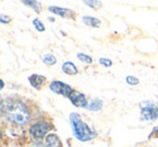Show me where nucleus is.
Listing matches in <instances>:
<instances>
[{
  "label": "nucleus",
  "instance_id": "2eb2a0df",
  "mask_svg": "<svg viewBox=\"0 0 158 147\" xmlns=\"http://www.w3.org/2000/svg\"><path fill=\"white\" fill-rule=\"evenodd\" d=\"M33 25L35 26V28L37 29V31H39V33H42V31H46V27H44V23H42L39 18H35V20L33 21Z\"/></svg>",
  "mask_w": 158,
  "mask_h": 147
},
{
  "label": "nucleus",
  "instance_id": "4468645a",
  "mask_svg": "<svg viewBox=\"0 0 158 147\" xmlns=\"http://www.w3.org/2000/svg\"><path fill=\"white\" fill-rule=\"evenodd\" d=\"M42 61H44V64L51 66V65H54V64L56 63V57H55L54 55L48 53V54H44V56H42Z\"/></svg>",
  "mask_w": 158,
  "mask_h": 147
},
{
  "label": "nucleus",
  "instance_id": "6ab92c4d",
  "mask_svg": "<svg viewBox=\"0 0 158 147\" xmlns=\"http://www.w3.org/2000/svg\"><path fill=\"white\" fill-rule=\"evenodd\" d=\"M85 5L92 8V9H98V8H100L99 6H102V2L101 1H85Z\"/></svg>",
  "mask_w": 158,
  "mask_h": 147
},
{
  "label": "nucleus",
  "instance_id": "0eeeda50",
  "mask_svg": "<svg viewBox=\"0 0 158 147\" xmlns=\"http://www.w3.org/2000/svg\"><path fill=\"white\" fill-rule=\"evenodd\" d=\"M48 10L50 12H52L53 14H55V15L61 16V18H73L75 16V12L70 9H67V8L50 6V7L48 8Z\"/></svg>",
  "mask_w": 158,
  "mask_h": 147
},
{
  "label": "nucleus",
  "instance_id": "412c9836",
  "mask_svg": "<svg viewBox=\"0 0 158 147\" xmlns=\"http://www.w3.org/2000/svg\"><path fill=\"white\" fill-rule=\"evenodd\" d=\"M46 147H49V146H46Z\"/></svg>",
  "mask_w": 158,
  "mask_h": 147
},
{
  "label": "nucleus",
  "instance_id": "ddd939ff",
  "mask_svg": "<svg viewBox=\"0 0 158 147\" xmlns=\"http://www.w3.org/2000/svg\"><path fill=\"white\" fill-rule=\"evenodd\" d=\"M23 3L26 5L27 7L31 8L33 10H35L37 13H40V11H41V9H42V6L39 1H28V0H27V1H23Z\"/></svg>",
  "mask_w": 158,
  "mask_h": 147
},
{
  "label": "nucleus",
  "instance_id": "f8f14e48",
  "mask_svg": "<svg viewBox=\"0 0 158 147\" xmlns=\"http://www.w3.org/2000/svg\"><path fill=\"white\" fill-rule=\"evenodd\" d=\"M102 107H103V101L102 100H93V101L89 102L87 108L91 112H99V110L102 109Z\"/></svg>",
  "mask_w": 158,
  "mask_h": 147
},
{
  "label": "nucleus",
  "instance_id": "39448f33",
  "mask_svg": "<svg viewBox=\"0 0 158 147\" xmlns=\"http://www.w3.org/2000/svg\"><path fill=\"white\" fill-rule=\"evenodd\" d=\"M49 88L52 92H54L55 94H61L63 96H69L70 93L73 92V89L70 86L66 84L63 81H59V80H54V81L50 82Z\"/></svg>",
  "mask_w": 158,
  "mask_h": 147
},
{
  "label": "nucleus",
  "instance_id": "1a4fd4ad",
  "mask_svg": "<svg viewBox=\"0 0 158 147\" xmlns=\"http://www.w3.org/2000/svg\"><path fill=\"white\" fill-rule=\"evenodd\" d=\"M62 70L65 72L66 75H69V76H74L78 74V68L77 66L75 65L73 62H64L63 65H62Z\"/></svg>",
  "mask_w": 158,
  "mask_h": 147
},
{
  "label": "nucleus",
  "instance_id": "aec40b11",
  "mask_svg": "<svg viewBox=\"0 0 158 147\" xmlns=\"http://www.w3.org/2000/svg\"><path fill=\"white\" fill-rule=\"evenodd\" d=\"M10 21H11V18L9 16H7L6 14H0V22L2 23V24H8Z\"/></svg>",
  "mask_w": 158,
  "mask_h": 147
},
{
  "label": "nucleus",
  "instance_id": "f257e3e1",
  "mask_svg": "<svg viewBox=\"0 0 158 147\" xmlns=\"http://www.w3.org/2000/svg\"><path fill=\"white\" fill-rule=\"evenodd\" d=\"M1 112L8 120L16 125H26L31 119L27 107L18 100H3Z\"/></svg>",
  "mask_w": 158,
  "mask_h": 147
},
{
  "label": "nucleus",
  "instance_id": "9b49d317",
  "mask_svg": "<svg viewBox=\"0 0 158 147\" xmlns=\"http://www.w3.org/2000/svg\"><path fill=\"white\" fill-rule=\"evenodd\" d=\"M82 22L86 25H88V26L95 27V28L100 27V25H101V21L97 18H93V16H84L82 18Z\"/></svg>",
  "mask_w": 158,
  "mask_h": 147
},
{
  "label": "nucleus",
  "instance_id": "a211bd4d",
  "mask_svg": "<svg viewBox=\"0 0 158 147\" xmlns=\"http://www.w3.org/2000/svg\"><path fill=\"white\" fill-rule=\"evenodd\" d=\"M99 62L101 65L105 66V67H110V66L113 65V61L110 59H107V57H100Z\"/></svg>",
  "mask_w": 158,
  "mask_h": 147
},
{
  "label": "nucleus",
  "instance_id": "20e7f679",
  "mask_svg": "<svg viewBox=\"0 0 158 147\" xmlns=\"http://www.w3.org/2000/svg\"><path fill=\"white\" fill-rule=\"evenodd\" d=\"M51 123L48 122L46 120H39L37 122H35L29 129V134L31 135V137L38 140V138H42L51 129Z\"/></svg>",
  "mask_w": 158,
  "mask_h": 147
},
{
  "label": "nucleus",
  "instance_id": "7ed1b4c3",
  "mask_svg": "<svg viewBox=\"0 0 158 147\" xmlns=\"http://www.w3.org/2000/svg\"><path fill=\"white\" fill-rule=\"evenodd\" d=\"M141 118L143 121H154L158 119V106L153 102H143L140 104Z\"/></svg>",
  "mask_w": 158,
  "mask_h": 147
},
{
  "label": "nucleus",
  "instance_id": "9d476101",
  "mask_svg": "<svg viewBox=\"0 0 158 147\" xmlns=\"http://www.w3.org/2000/svg\"><path fill=\"white\" fill-rule=\"evenodd\" d=\"M46 142L49 147H62V142L56 134H49L46 137Z\"/></svg>",
  "mask_w": 158,
  "mask_h": 147
},
{
  "label": "nucleus",
  "instance_id": "dca6fc26",
  "mask_svg": "<svg viewBox=\"0 0 158 147\" xmlns=\"http://www.w3.org/2000/svg\"><path fill=\"white\" fill-rule=\"evenodd\" d=\"M77 57H78L81 62H84V63H86V64H92V62H93L92 57L89 56V55H87V54H85V53H77Z\"/></svg>",
  "mask_w": 158,
  "mask_h": 147
},
{
  "label": "nucleus",
  "instance_id": "423d86ee",
  "mask_svg": "<svg viewBox=\"0 0 158 147\" xmlns=\"http://www.w3.org/2000/svg\"><path fill=\"white\" fill-rule=\"evenodd\" d=\"M69 101L72 102L73 105H75L76 107H82V108H87L88 107V101H87L86 96H85L84 93L78 92V91H74L70 93V95L68 96Z\"/></svg>",
  "mask_w": 158,
  "mask_h": 147
},
{
  "label": "nucleus",
  "instance_id": "f03ea898",
  "mask_svg": "<svg viewBox=\"0 0 158 147\" xmlns=\"http://www.w3.org/2000/svg\"><path fill=\"white\" fill-rule=\"evenodd\" d=\"M69 121L72 125V129L74 135L81 142H88L97 137V133L90 129L87 123H85L80 118V115L77 112H73L69 115Z\"/></svg>",
  "mask_w": 158,
  "mask_h": 147
},
{
  "label": "nucleus",
  "instance_id": "6e6552de",
  "mask_svg": "<svg viewBox=\"0 0 158 147\" xmlns=\"http://www.w3.org/2000/svg\"><path fill=\"white\" fill-rule=\"evenodd\" d=\"M28 81H29V84H31L33 88L37 89V90H40L41 87L44 84V82H46V77H44V76H41V75H37V74H34V75L28 77Z\"/></svg>",
  "mask_w": 158,
  "mask_h": 147
},
{
  "label": "nucleus",
  "instance_id": "f3484780",
  "mask_svg": "<svg viewBox=\"0 0 158 147\" xmlns=\"http://www.w3.org/2000/svg\"><path fill=\"white\" fill-rule=\"evenodd\" d=\"M126 81L129 86H136L139 84V79L134 76H127L126 77Z\"/></svg>",
  "mask_w": 158,
  "mask_h": 147
}]
</instances>
